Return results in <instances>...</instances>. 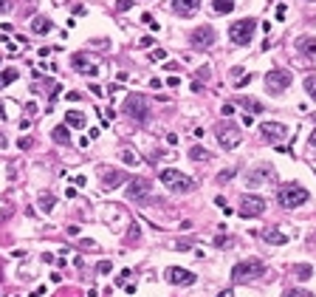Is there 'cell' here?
Wrapping results in <instances>:
<instances>
[{
	"instance_id": "obj_11",
	"label": "cell",
	"mask_w": 316,
	"mask_h": 297,
	"mask_svg": "<svg viewBox=\"0 0 316 297\" xmlns=\"http://www.w3.org/2000/svg\"><path fill=\"white\" fill-rule=\"evenodd\" d=\"M164 277H167L172 286H192L195 280H198V274H195V272L181 269V266H169L167 272H164Z\"/></svg>"
},
{
	"instance_id": "obj_6",
	"label": "cell",
	"mask_w": 316,
	"mask_h": 297,
	"mask_svg": "<svg viewBox=\"0 0 316 297\" xmlns=\"http://www.w3.org/2000/svg\"><path fill=\"white\" fill-rule=\"evenodd\" d=\"M214 133H217V142H220V148H223V150H235L237 145L243 142V136H240V127L232 125L229 119H226V122H217Z\"/></svg>"
},
{
	"instance_id": "obj_51",
	"label": "cell",
	"mask_w": 316,
	"mask_h": 297,
	"mask_svg": "<svg viewBox=\"0 0 316 297\" xmlns=\"http://www.w3.org/2000/svg\"><path fill=\"white\" fill-rule=\"evenodd\" d=\"M3 111H6V105L0 102V119H6V114H3Z\"/></svg>"
},
{
	"instance_id": "obj_7",
	"label": "cell",
	"mask_w": 316,
	"mask_h": 297,
	"mask_svg": "<svg viewBox=\"0 0 316 297\" xmlns=\"http://www.w3.org/2000/svg\"><path fill=\"white\" fill-rule=\"evenodd\" d=\"M293 82V74L288 68H271L268 74H265V88H268L271 93H282L288 91V85Z\"/></svg>"
},
{
	"instance_id": "obj_4",
	"label": "cell",
	"mask_w": 316,
	"mask_h": 297,
	"mask_svg": "<svg viewBox=\"0 0 316 297\" xmlns=\"http://www.w3.org/2000/svg\"><path fill=\"white\" fill-rule=\"evenodd\" d=\"M254 31H257V20L243 17V20H237V23L229 26V40H232L235 46H248V43L254 40Z\"/></svg>"
},
{
	"instance_id": "obj_10",
	"label": "cell",
	"mask_w": 316,
	"mask_h": 297,
	"mask_svg": "<svg viewBox=\"0 0 316 297\" xmlns=\"http://www.w3.org/2000/svg\"><path fill=\"white\" fill-rule=\"evenodd\" d=\"M274 176H277V173H274L271 164H257V167L246 170V184L248 187H260V184H268Z\"/></svg>"
},
{
	"instance_id": "obj_31",
	"label": "cell",
	"mask_w": 316,
	"mask_h": 297,
	"mask_svg": "<svg viewBox=\"0 0 316 297\" xmlns=\"http://www.w3.org/2000/svg\"><path fill=\"white\" fill-rule=\"evenodd\" d=\"M150 59L161 62V59H167V51H164V48H156V51H150Z\"/></svg>"
},
{
	"instance_id": "obj_32",
	"label": "cell",
	"mask_w": 316,
	"mask_h": 297,
	"mask_svg": "<svg viewBox=\"0 0 316 297\" xmlns=\"http://www.w3.org/2000/svg\"><path fill=\"white\" fill-rule=\"evenodd\" d=\"M229 178H235V170H223V173H217V184H226Z\"/></svg>"
},
{
	"instance_id": "obj_9",
	"label": "cell",
	"mask_w": 316,
	"mask_h": 297,
	"mask_svg": "<svg viewBox=\"0 0 316 297\" xmlns=\"http://www.w3.org/2000/svg\"><path fill=\"white\" fill-rule=\"evenodd\" d=\"M243 218H260L265 212V201L260 195H243L240 198V209H237Z\"/></svg>"
},
{
	"instance_id": "obj_47",
	"label": "cell",
	"mask_w": 316,
	"mask_h": 297,
	"mask_svg": "<svg viewBox=\"0 0 316 297\" xmlns=\"http://www.w3.org/2000/svg\"><path fill=\"white\" fill-rule=\"evenodd\" d=\"M248 82H251V74H248V77H243V80H237V88H243V85H248Z\"/></svg>"
},
{
	"instance_id": "obj_27",
	"label": "cell",
	"mask_w": 316,
	"mask_h": 297,
	"mask_svg": "<svg viewBox=\"0 0 316 297\" xmlns=\"http://www.w3.org/2000/svg\"><path fill=\"white\" fill-rule=\"evenodd\" d=\"M51 209H54V195L43 193V195H40V212H45V215H48Z\"/></svg>"
},
{
	"instance_id": "obj_52",
	"label": "cell",
	"mask_w": 316,
	"mask_h": 297,
	"mask_svg": "<svg viewBox=\"0 0 316 297\" xmlns=\"http://www.w3.org/2000/svg\"><path fill=\"white\" fill-rule=\"evenodd\" d=\"M6 148V139H3V133H0V150Z\"/></svg>"
},
{
	"instance_id": "obj_33",
	"label": "cell",
	"mask_w": 316,
	"mask_h": 297,
	"mask_svg": "<svg viewBox=\"0 0 316 297\" xmlns=\"http://www.w3.org/2000/svg\"><path fill=\"white\" fill-rule=\"evenodd\" d=\"M133 6V0H116V12H127Z\"/></svg>"
},
{
	"instance_id": "obj_36",
	"label": "cell",
	"mask_w": 316,
	"mask_h": 297,
	"mask_svg": "<svg viewBox=\"0 0 316 297\" xmlns=\"http://www.w3.org/2000/svg\"><path fill=\"white\" fill-rule=\"evenodd\" d=\"M220 114H223V116H226V119H229V116L235 114V105H229V102H226V105H223V108H220Z\"/></svg>"
},
{
	"instance_id": "obj_15",
	"label": "cell",
	"mask_w": 316,
	"mask_h": 297,
	"mask_svg": "<svg viewBox=\"0 0 316 297\" xmlns=\"http://www.w3.org/2000/svg\"><path fill=\"white\" fill-rule=\"evenodd\" d=\"M71 62H74V68H77L79 74H88V77H96V74H99L96 62H93V59H88L85 54H74V59H71Z\"/></svg>"
},
{
	"instance_id": "obj_43",
	"label": "cell",
	"mask_w": 316,
	"mask_h": 297,
	"mask_svg": "<svg viewBox=\"0 0 316 297\" xmlns=\"http://www.w3.org/2000/svg\"><path fill=\"white\" fill-rule=\"evenodd\" d=\"M150 88H156V91H161V88H164V82H161V80H150Z\"/></svg>"
},
{
	"instance_id": "obj_22",
	"label": "cell",
	"mask_w": 316,
	"mask_h": 297,
	"mask_svg": "<svg viewBox=\"0 0 316 297\" xmlns=\"http://www.w3.org/2000/svg\"><path fill=\"white\" fill-rule=\"evenodd\" d=\"M51 136H54L56 145H65V142H71V127H68V125H56L54 130H51Z\"/></svg>"
},
{
	"instance_id": "obj_40",
	"label": "cell",
	"mask_w": 316,
	"mask_h": 297,
	"mask_svg": "<svg viewBox=\"0 0 316 297\" xmlns=\"http://www.w3.org/2000/svg\"><path fill=\"white\" fill-rule=\"evenodd\" d=\"M82 249H90V252H96V249H99V246H96L93 240H82Z\"/></svg>"
},
{
	"instance_id": "obj_19",
	"label": "cell",
	"mask_w": 316,
	"mask_h": 297,
	"mask_svg": "<svg viewBox=\"0 0 316 297\" xmlns=\"http://www.w3.org/2000/svg\"><path fill=\"white\" fill-rule=\"evenodd\" d=\"M51 29H54V23H51L45 14H37V17L31 20V31H34V34H48Z\"/></svg>"
},
{
	"instance_id": "obj_29",
	"label": "cell",
	"mask_w": 316,
	"mask_h": 297,
	"mask_svg": "<svg viewBox=\"0 0 316 297\" xmlns=\"http://www.w3.org/2000/svg\"><path fill=\"white\" fill-rule=\"evenodd\" d=\"M122 161L127 167H135V164H138V156H135L133 150H122Z\"/></svg>"
},
{
	"instance_id": "obj_24",
	"label": "cell",
	"mask_w": 316,
	"mask_h": 297,
	"mask_svg": "<svg viewBox=\"0 0 316 297\" xmlns=\"http://www.w3.org/2000/svg\"><path fill=\"white\" fill-rule=\"evenodd\" d=\"M235 0H212V9L217 14H229V12H235Z\"/></svg>"
},
{
	"instance_id": "obj_30",
	"label": "cell",
	"mask_w": 316,
	"mask_h": 297,
	"mask_svg": "<svg viewBox=\"0 0 316 297\" xmlns=\"http://www.w3.org/2000/svg\"><path fill=\"white\" fill-rule=\"evenodd\" d=\"M282 297H311V292H305V289H288Z\"/></svg>"
},
{
	"instance_id": "obj_39",
	"label": "cell",
	"mask_w": 316,
	"mask_h": 297,
	"mask_svg": "<svg viewBox=\"0 0 316 297\" xmlns=\"http://www.w3.org/2000/svg\"><path fill=\"white\" fill-rule=\"evenodd\" d=\"M153 46V37H141V40H138V48H150Z\"/></svg>"
},
{
	"instance_id": "obj_49",
	"label": "cell",
	"mask_w": 316,
	"mask_h": 297,
	"mask_svg": "<svg viewBox=\"0 0 316 297\" xmlns=\"http://www.w3.org/2000/svg\"><path fill=\"white\" fill-rule=\"evenodd\" d=\"M43 295H48V292H45V286H40V289H37V292H34L31 297H43Z\"/></svg>"
},
{
	"instance_id": "obj_16",
	"label": "cell",
	"mask_w": 316,
	"mask_h": 297,
	"mask_svg": "<svg viewBox=\"0 0 316 297\" xmlns=\"http://www.w3.org/2000/svg\"><path fill=\"white\" fill-rule=\"evenodd\" d=\"M172 9H175L181 17H192V14L201 9V0H172Z\"/></svg>"
},
{
	"instance_id": "obj_2",
	"label": "cell",
	"mask_w": 316,
	"mask_h": 297,
	"mask_svg": "<svg viewBox=\"0 0 316 297\" xmlns=\"http://www.w3.org/2000/svg\"><path fill=\"white\" fill-rule=\"evenodd\" d=\"M263 272H265V263L257 261V258L240 261V263H235V269H232V283H248V280H257V277H263Z\"/></svg>"
},
{
	"instance_id": "obj_8",
	"label": "cell",
	"mask_w": 316,
	"mask_h": 297,
	"mask_svg": "<svg viewBox=\"0 0 316 297\" xmlns=\"http://www.w3.org/2000/svg\"><path fill=\"white\" fill-rule=\"evenodd\" d=\"M150 195H153V181H147V178H133V181L127 184V198L135 201V204L150 201Z\"/></svg>"
},
{
	"instance_id": "obj_21",
	"label": "cell",
	"mask_w": 316,
	"mask_h": 297,
	"mask_svg": "<svg viewBox=\"0 0 316 297\" xmlns=\"http://www.w3.org/2000/svg\"><path fill=\"white\" fill-rule=\"evenodd\" d=\"M85 122H88V119H85L82 111H68L65 114V125L68 127H85Z\"/></svg>"
},
{
	"instance_id": "obj_13",
	"label": "cell",
	"mask_w": 316,
	"mask_h": 297,
	"mask_svg": "<svg viewBox=\"0 0 316 297\" xmlns=\"http://www.w3.org/2000/svg\"><path fill=\"white\" fill-rule=\"evenodd\" d=\"M260 133L268 139V142H280V139L288 136V127L280 125V122H263V125H260Z\"/></svg>"
},
{
	"instance_id": "obj_23",
	"label": "cell",
	"mask_w": 316,
	"mask_h": 297,
	"mask_svg": "<svg viewBox=\"0 0 316 297\" xmlns=\"http://www.w3.org/2000/svg\"><path fill=\"white\" fill-rule=\"evenodd\" d=\"M237 102L243 105L246 111H251V114H263V102H260V99H254V96H240Z\"/></svg>"
},
{
	"instance_id": "obj_18",
	"label": "cell",
	"mask_w": 316,
	"mask_h": 297,
	"mask_svg": "<svg viewBox=\"0 0 316 297\" xmlns=\"http://www.w3.org/2000/svg\"><path fill=\"white\" fill-rule=\"evenodd\" d=\"M263 240H265V243H274V246H282V243H288V235L280 232L277 227H268L263 232Z\"/></svg>"
},
{
	"instance_id": "obj_38",
	"label": "cell",
	"mask_w": 316,
	"mask_h": 297,
	"mask_svg": "<svg viewBox=\"0 0 316 297\" xmlns=\"http://www.w3.org/2000/svg\"><path fill=\"white\" fill-rule=\"evenodd\" d=\"M26 114H28V116H37V102H26Z\"/></svg>"
},
{
	"instance_id": "obj_44",
	"label": "cell",
	"mask_w": 316,
	"mask_h": 297,
	"mask_svg": "<svg viewBox=\"0 0 316 297\" xmlns=\"http://www.w3.org/2000/svg\"><path fill=\"white\" fill-rule=\"evenodd\" d=\"M68 99H74V102H79V99H82V93H79V91H68Z\"/></svg>"
},
{
	"instance_id": "obj_48",
	"label": "cell",
	"mask_w": 316,
	"mask_h": 297,
	"mask_svg": "<svg viewBox=\"0 0 316 297\" xmlns=\"http://www.w3.org/2000/svg\"><path fill=\"white\" fill-rule=\"evenodd\" d=\"M243 125H246V127H251V125H254V119H251V114H246V116H243Z\"/></svg>"
},
{
	"instance_id": "obj_37",
	"label": "cell",
	"mask_w": 316,
	"mask_h": 297,
	"mask_svg": "<svg viewBox=\"0 0 316 297\" xmlns=\"http://www.w3.org/2000/svg\"><path fill=\"white\" fill-rule=\"evenodd\" d=\"M138 238H141V232H138V227H133V229H130V235H127V240L133 243V240H138Z\"/></svg>"
},
{
	"instance_id": "obj_17",
	"label": "cell",
	"mask_w": 316,
	"mask_h": 297,
	"mask_svg": "<svg viewBox=\"0 0 316 297\" xmlns=\"http://www.w3.org/2000/svg\"><path fill=\"white\" fill-rule=\"evenodd\" d=\"M293 48H296L299 54H305V57H314V54H316V37H311V34L296 37V43H293Z\"/></svg>"
},
{
	"instance_id": "obj_28",
	"label": "cell",
	"mask_w": 316,
	"mask_h": 297,
	"mask_svg": "<svg viewBox=\"0 0 316 297\" xmlns=\"http://www.w3.org/2000/svg\"><path fill=\"white\" fill-rule=\"evenodd\" d=\"M305 91H308V96L316 102V77L311 74V77H305Z\"/></svg>"
},
{
	"instance_id": "obj_26",
	"label": "cell",
	"mask_w": 316,
	"mask_h": 297,
	"mask_svg": "<svg viewBox=\"0 0 316 297\" xmlns=\"http://www.w3.org/2000/svg\"><path fill=\"white\" fill-rule=\"evenodd\" d=\"M189 159H192V161H209L212 156H209V150H206V148L195 145V148H189Z\"/></svg>"
},
{
	"instance_id": "obj_41",
	"label": "cell",
	"mask_w": 316,
	"mask_h": 297,
	"mask_svg": "<svg viewBox=\"0 0 316 297\" xmlns=\"http://www.w3.org/2000/svg\"><path fill=\"white\" fill-rule=\"evenodd\" d=\"M0 12H3V14L11 12V0H0Z\"/></svg>"
},
{
	"instance_id": "obj_45",
	"label": "cell",
	"mask_w": 316,
	"mask_h": 297,
	"mask_svg": "<svg viewBox=\"0 0 316 297\" xmlns=\"http://www.w3.org/2000/svg\"><path fill=\"white\" fill-rule=\"evenodd\" d=\"M167 85H169V88H178V85H181V80H178V77H169V80H167Z\"/></svg>"
},
{
	"instance_id": "obj_50",
	"label": "cell",
	"mask_w": 316,
	"mask_h": 297,
	"mask_svg": "<svg viewBox=\"0 0 316 297\" xmlns=\"http://www.w3.org/2000/svg\"><path fill=\"white\" fill-rule=\"evenodd\" d=\"M217 297H235V292H232V289H223V292H220Z\"/></svg>"
},
{
	"instance_id": "obj_25",
	"label": "cell",
	"mask_w": 316,
	"mask_h": 297,
	"mask_svg": "<svg viewBox=\"0 0 316 297\" xmlns=\"http://www.w3.org/2000/svg\"><path fill=\"white\" fill-rule=\"evenodd\" d=\"M20 77V71L17 68H6V71H0V91L6 88V85H11V82Z\"/></svg>"
},
{
	"instance_id": "obj_35",
	"label": "cell",
	"mask_w": 316,
	"mask_h": 297,
	"mask_svg": "<svg viewBox=\"0 0 316 297\" xmlns=\"http://www.w3.org/2000/svg\"><path fill=\"white\" fill-rule=\"evenodd\" d=\"M90 93H93V96H105V88L96 85V82H90Z\"/></svg>"
},
{
	"instance_id": "obj_5",
	"label": "cell",
	"mask_w": 316,
	"mask_h": 297,
	"mask_svg": "<svg viewBox=\"0 0 316 297\" xmlns=\"http://www.w3.org/2000/svg\"><path fill=\"white\" fill-rule=\"evenodd\" d=\"M124 114L130 116L133 122L144 125L147 119H150V105H147V96H141V93H130V96L124 99Z\"/></svg>"
},
{
	"instance_id": "obj_14",
	"label": "cell",
	"mask_w": 316,
	"mask_h": 297,
	"mask_svg": "<svg viewBox=\"0 0 316 297\" xmlns=\"http://www.w3.org/2000/svg\"><path fill=\"white\" fill-rule=\"evenodd\" d=\"M124 181H130L122 170H102V184H105V190H116V187H122Z\"/></svg>"
},
{
	"instance_id": "obj_42",
	"label": "cell",
	"mask_w": 316,
	"mask_h": 297,
	"mask_svg": "<svg viewBox=\"0 0 316 297\" xmlns=\"http://www.w3.org/2000/svg\"><path fill=\"white\" fill-rule=\"evenodd\" d=\"M71 181L77 184V187H85V184H88V178H85V176H77V178H71Z\"/></svg>"
},
{
	"instance_id": "obj_46",
	"label": "cell",
	"mask_w": 316,
	"mask_h": 297,
	"mask_svg": "<svg viewBox=\"0 0 316 297\" xmlns=\"http://www.w3.org/2000/svg\"><path fill=\"white\" fill-rule=\"evenodd\" d=\"M308 145H311V150H316V127H314V133H311V139H308Z\"/></svg>"
},
{
	"instance_id": "obj_20",
	"label": "cell",
	"mask_w": 316,
	"mask_h": 297,
	"mask_svg": "<svg viewBox=\"0 0 316 297\" xmlns=\"http://www.w3.org/2000/svg\"><path fill=\"white\" fill-rule=\"evenodd\" d=\"M291 272H293L296 280H311V277H314V266H311V263H293Z\"/></svg>"
},
{
	"instance_id": "obj_34",
	"label": "cell",
	"mask_w": 316,
	"mask_h": 297,
	"mask_svg": "<svg viewBox=\"0 0 316 297\" xmlns=\"http://www.w3.org/2000/svg\"><path fill=\"white\" fill-rule=\"evenodd\" d=\"M110 269H113V263H110V261H102L99 266H96V272H99V274H107Z\"/></svg>"
},
{
	"instance_id": "obj_3",
	"label": "cell",
	"mask_w": 316,
	"mask_h": 297,
	"mask_svg": "<svg viewBox=\"0 0 316 297\" xmlns=\"http://www.w3.org/2000/svg\"><path fill=\"white\" fill-rule=\"evenodd\" d=\"M308 198H311V193L305 190L302 184H296V181L282 184V187H280V204L285 207V209H296V207L308 204Z\"/></svg>"
},
{
	"instance_id": "obj_12",
	"label": "cell",
	"mask_w": 316,
	"mask_h": 297,
	"mask_svg": "<svg viewBox=\"0 0 316 297\" xmlns=\"http://www.w3.org/2000/svg\"><path fill=\"white\" fill-rule=\"evenodd\" d=\"M189 40L195 48H209V46H214V29L212 26H198L189 34Z\"/></svg>"
},
{
	"instance_id": "obj_1",
	"label": "cell",
	"mask_w": 316,
	"mask_h": 297,
	"mask_svg": "<svg viewBox=\"0 0 316 297\" xmlns=\"http://www.w3.org/2000/svg\"><path fill=\"white\" fill-rule=\"evenodd\" d=\"M158 181L164 184L167 190H172V193H189V190H195V181H192L189 176H184L181 170H175V167H164V170L158 173Z\"/></svg>"
}]
</instances>
